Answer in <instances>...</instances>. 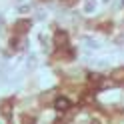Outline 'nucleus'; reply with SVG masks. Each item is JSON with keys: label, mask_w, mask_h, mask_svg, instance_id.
<instances>
[{"label": "nucleus", "mask_w": 124, "mask_h": 124, "mask_svg": "<svg viewBox=\"0 0 124 124\" xmlns=\"http://www.w3.org/2000/svg\"><path fill=\"white\" fill-rule=\"evenodd\" d=\"M122 4H124V0H122Z\"/></svg>", "instance_id": "obj_6"}, {"label": "nucleus", "mask_w": 124, "mask_h": 124, "mask_svg": "<svg viewBox=\"0 0 124 124\" xmlns=\"http://www.w3.org/2000/svg\"><path fill=\"white\" fill-rule=\"evenodd\" d=\"M70 106H72V102L66 96H58L56 100H54V110H56V112H68Z\"/></svg>", "instance_id": "obj_1"}, {"label": "nucleus", "mask_w": 124, "mask_h": 124, "mask_svg": "<svg viewBox=\"0 0 124 124\" xmlns=\"http://www.w3.org/2000/svg\"><path fill=\"white\" fill-rule=\"evenodd\" d=\"M54 44H56L58 48H64V46L68 44V34H66V32H62V30H58L56 36H54Z\"/></svg>", "instance_id": "obj_2"}, {"label": "nucleus", "mask_w": 124, "mask_h": 124, "mask_svg": "<svg viewBox=\"0 0 124 124\" xmlns=\"http://www.w3.org/2000/svg\"><path fill=\"white\" fill-rule=\"evenodd\" d=\"M76 2V0H64V4H68V6H70V4H74Z\"/></svg>", "instance_id": "obj_5"}, {"label": "nucleus", "mask_w": 124, "mask_h": 124, "mask_svg": "<svg viewBox=\"0 0 124 124\" xmlns=\"http://www.w3.org/2000/svg\"><path fill=\"white\" fill-rule=\"evenodd\" d=\"M110 78H114L116 82H120V80H124V68H116V70H112V74H110Z\"/></svg>", "instance_id": "obj_3"}, {"label": "nucleus", "mask_w": 124, "mask_h": 124, "mask_svg": "<svg viewBox=\"0 0 124 124\" xmlns=\"http://www.w3.org/2000/svg\"><path fill=\"white\" fill-rule=\"evenodd\" d=\"M16 28H18L20 34H24V32H26L24 28H30V20H18V22H16Z\"/></svg>", "instance_id": "obj_4"}]
</instances>
